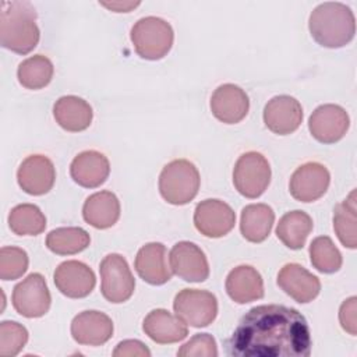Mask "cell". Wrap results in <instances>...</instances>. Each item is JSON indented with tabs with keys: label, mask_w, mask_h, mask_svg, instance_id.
<instances>
[{
	"label": "cell",
	"mask_w": 357,
	"mask_h": 357,
	"mask_svg": "<svg viewBox=\"0 0 357 357\" xmlns=\"http://www.w3.org/2000/svg\"><path fill=\"white\" fill-rule=\"evenodd\" d=\"M226 349L227 354L237 357H308L310 328L296 308L257 305L243 315Z\"/></svg>",
	"instance_id": "obj_1"
},
{
	"label": "cell",
	"mask_w": 357,
	"mask_h": 357,
	"mask_svg": "<svg viewBox=\"0 0 357 357\" xmlns=\"http://www.w3.org/2000/svg\"><path fill=\"white\" fill-rule=\"evenodd\" d=\"M1 46L18 53L32 52L39 42L36 11L29 1H1L0 4Z\"/></svg>",
	"instance_id": "obj_2"
},
{
	"label": "cell",
	"mask_w": 357,
	"mask_h": 357,
	"mask_svg": "<svg viewBox=\"0 0 357 357\" xmlns=\"http://www.w3.org/2000/svg\"><path fill=\"white\" fill-rule=\"evenodd\" d=\"M308 28L318 45L337 49L346 46L354 38L356 20L353 11L346 4L326 1L312 10Z\"/></svg>",
	"instance_id": "obj_3"
},
{
	"label": "cell",
	"mask_w": 357,
	"mask_h": 357,
	"mask_svg": "<svg viewBox=\"0 0 357 357\" xmlns=\"http://www.w3.org/2000/svg\"><path fill=\"white\" fill-rule=\"evenodd\" d=\"M199 173L195 165L187 159L169 162L159 176V191L172 205H184L195 198L199 190Z\"/></svg>",
	"instance_id": "obj_4"
},
{
	"label": "cell",
	"mask_w": 357,
	"mask_h": 357,
	"mask_svg": "<svg viewBox=\"0 0 357 357\" xmlns=\"http://www.w3.org/2000/svg\"><path fill=\"white\" fill-rule=\"evenodd\" d=\"M174 39L172 25L159 17L138 20L131 28V42L139 57L159 60L172 49Z\"/></svg>",
	"instance_id": "obj_5"
},
{
	"label": "cell",
	"mask_w": 357,
	"mask_h": 357,
	"mask_svg": "<svg viewBox=\"0 0 357 357\" xmlns=\"http://www.w3.org/2000/svg\"><path fill=\"white\" fill-rule=\"evenodd\" d=\"M271 181V166L266 158L255 151L243 153L233 169V184L245 198H258Z\"/></svg>",
	"instance_id": "obj_6"
},
{
	"label": "cell",
	"mask_w": 357,
	"mask_h": 357,
	"mask_svg": "<svg viewBox=\"0 0 357 357\" xmlns=\"http://www.w3.org/2000/svg\"><path fill=\"white\" fill-rule=\"evenodd\" d=\"M176 315L194 328H204L213 322L218 315V300L206 290L183 289L173 301Z\"/></svg>",
	"instance_id": "obj_7"
},
{
	"label": "cell",
	"mask_w": 357,
	"mask_h": 357,
	"mask_svg": "<svg viewBox=\"0 0 357 357\" xmlns=\"http://www.w3.org/2000/svg\"><path fill=\"white\" fill-rule=\"evenodd\" d=\"M103 297L114 304L127 301L135 289V280L124 257L120 254L106 255L99 266Z\"/></svg>",
	"instance_id": "obj_8"
},
{
	"label": "cell",
	"mask_w": 357,
	"mask_h": 357,
	"mask_svg": "<svg viewBox=\"0 0 357 357\" xmlns=\"http://www.w3.org/2000/svg\"><path fill=\"white\" fill-rule=\"evenodd\" d=\"M50 291L40 273H31L13 290V305L25 318L43 317L50 308Z\"/></svg>",
	"instance_id": "obj_9"
},
{
	"label": "cell",
	"mask_w": 357,
	"mask_h": 357,
	"mask_svg": "<svg viewBox=\"0 0 357 357\" xmlns=\"http://www.w3.org/2000/svg\"><path fill=\"white\" fill-rule=\"evenodd\" d=\"M350 126L347 112L339 105L318 106L308 120L311 135L322 144H335L342 139Z\"/></svg>",
	"instance_id": "obj_10"
},
{
	"label": "cell",
	"mask_w": 357,
	"mask_h": 357,
	"mask_svg": "<svg viewBox=\"0 0 357 357\" xmlns=\"http://www.w3.org/2000/svg\"><path fill=\"white\" fill-rule=\"evenodd\" d=\"M331 174L328 169L318 162H307L296 169L290 177L289 188L294 199L312 202L319 199L328 190Z\"/></svg>",
	"instance_id": "obj_11"
},
{
	"label": "cell",
	"mask_w": 357,
	"mask_h": 357,
	"mask_svg": "<svg viewBox=\"0 0 357 357\" xmlns=\"http://www.w3.org/2000/svg\"><path fill=\"white\" fill-rule=\"evenodd\" d=\"M234 211L220 199H204L195 208L194 225L206 237H223L234 227Z\"/></svg>",
	"instance_id": "obj_12"
},
{
	"label": "cell",
	"mask_w": 357,
	"mask_h": 357,
	"mask_svg": "<svg viewBox=\"0 0 357 357\" xmlns=\"http://www.w3.org/2000/svg\"><path fill=\"white\" fill-rule=\"evenodd\" d=\"M172 272L185 282H204L209 276V265L204 251L191 241H178L169 254Z\"/></svg>",
	"instance_id": "obj_13"
},
{
	"label": "cell",
	"mask_w": 357,
	"mask_h": 357,
	"mask_svg": "<svg viewBox=\"0 0 357 357\" xmlns=\"http://www.w3.org/2000/svg\"><path fill=\"white\" fill-rule=\"evenodd\" d=\"M301 121L303 107L293 96L279 95L265 105L264 123L275 134H291L300 127Z\"/></svg>",
	"instance_id": "obj_14"
},
{
	"label": "cell",
	"mask_w": 357,
	"mask_h": 357,
	"mask_svg": "<svg viewBox=\"0 0 357 357\" xmlns=\"http://www.w3.org/2000/svg\"><path fill=\"white\" fill-rule=\"evenodd\" d=\"M17 180L26 194L43 195L49 192L54 184V165L45 155H31L20 165Z\"/></svg>",
	"instance_id": "obj_15"
},
{
	"label": "cell",
	"mask_w": 357,
	"mask_h": 357,
	"mask_svg": "<svg viewBox=\"0 0 357 357\" xmlns=\"http://www.w3.org/2000/svg\"><path fill=\"white\" fill-rule=\"evenodd\" d=\"M54 284L70 298L86 297L95 287L96 278L93 271L81 261H64L54 271Z\"/></svg>",
	"instance_id": "obj_16"
},
{
	"label": "cell",
	"mask_w": 357,
	"mask_h": 357,
	"mask_svg": "<svg viewBox=\"0 0 357 357\" xmlns=\"http://www.w3.org/2000/svg\"><path fill=\"white\" fill-rule=\"evenodd\" d=\"M248 95L234 84H223L215 89L211 98L212 114L222 123H240L248 113Z\"/></svg>",
	"instance_id": "obj_17"
},
{
	"label": "cell",
	"mask_w": 357,
	"mask_h": 357,
	"mask_svg": "<svg viewBox=\"0 0 357 357\" xmlns=\"http://www.w3.org/2000/svg\"><path fill=\"white\" fill-rule=\"evenodd\" d=\"M278 284L301 304L312 301L321 290L319 279L298 264H286L278 273Z\"/></svg>",
	"instance_id": "obj_18"
},
{
	"label": "cell",
	"mask_w": 357,
	"mask_h": 357,
	"mask_svg": "<svg viewBox=\"0 0 357 357\" xmlns=\"http://www.w3.org/2000/svg\"><path fill=\"white\" fill-rule=\"evenodd\" d=\"M71 335L79 344L100 346L113 336V322L100 311H82L71 322Z\"/></svg>",
	"instance_id": "obj_19"
},
{
	"label": "cell",
	"mask_w": 357,
	"mask_h": 357,
	"mask_svg": "<svg viewBox=\"0 0 357 357\" xmlns=\"http://www.w3.org/2000/svg\"><path fill=\"white\" fill-rule=\"evenodd\" d=\"M137 273L149 284H163L172 279V268L167 264L166 247L162 243H148L139 248L135 257Z\"/></svg>",
	"instance_id": "obj_20"
},
{
	"label": "cell",
	"mask_w": 357,
	"mask_h": 357,
	"mask_svg": "<svg viewBox=\"0 0 357 357\" xmlns=\"http://www.w3.org/2000/svg\"><path fill=\"white\" fill-rule=\"evenodd\" d=\"M110 173L107 158L98 151L78 153L70 166L73 180L85 188H96L106 181Z\"/></svg>",
	"instance_id": "obj_21"
},
{
	"label": "cell",
	"mask_w": 357,
	"mask_h": 357,
	"mask_svg": "<svg viewBox=\"0 0 357 357\" xmlns=\"http://www.w3.org/2000/svg\"><path fill=\"white\" fill-rule=\"evenodd\" d=\"M142 329L153 342L169 344L183 340L188 335L187 324L167 310H152L142 322Z\"/></svg>",
	"instance_id": "obj_22"
},
{
	"label": "cell",
	"mask_w": 357,
	"mask_h": 357,
	"mask_svg": "<svg viewBox=\"0 0 357 357\" xmlns=\"http://www.w3.org/2000/svg\"><path fill=\"white\" fill-rule=\"evenodd\" d=\"M226 291L233 301L247 304L264 297V280L255 268L240 265L229 272Z\"/></svg>",
	"instance_id": "obj_23"
},
{
	"label": "cell",
	"mask_w": 357,
	"mask_h": 357,
	"mask_svg": "<svg viewBox=\"0 0 357 357\" xmlns=\"http://www.w3.org/2000/svg\"><path fill=\"white\" fill-rule=\"evenodd\" d=\"M53 116L61 128L66 131L78 132L91 126L93 112L91 105L82 98L67 95L56 100L53 106Z\"/></svg>",
	"instance_id": "obj_24"
},
{
	"label": "cell",
	"mask_w": 357,
	"mask_h": 357,
	"mask_svg": "<svg viewBox=\"0 0 357 357\" xmlns=\"http://www.w3.org/2000/svg\"><path fill=\"white\" fill-rule=\"evenodd\" d=\"M85 222L96 229H109L120 218L119 198L110 191H99L89 195L82 206Z\"/></svg>",
	"instance_id": "obj_25"
},
{
	"label": "cell",
	"mask_w": 357,
	"mask_h": 357,
	"mask_svg": "<svg viewBox=\"0 0 357 357\" xmlns=\"http://www.w3.org/2000/svg\"><path fill=\"white\" fill-rule=\"evenodd\" d=\"M275 222V212L266 204H251L243 208L240 230L250 243H262L269 236Z\"/></svg>",
	"instance_id": "obj_26"
},
{
	"label": "cell",
	"mask_w": 357,
	"mask_h": 357,
	"mask_svg": "<svg viewBox=\"0 0 357 357\" xmlns=\"http://www.w3.org/2000/svg\"><path fill=\"white\" fill-rule=\"evenodd\" d=\"M312 230V219L303 211H291L284 213L278 226V238L290 250H300L304 247L308 234Z\"/></svg>",
	"instance_id": "obj_27"
},
{
	"label": "cell",
	"mask_w": 357,
	"mask_h": 357,
	"mask_svg": "<svg viewBox=\"0 0 357 357\" xmlns=\"http://www.w3.org/2000/svg\"><path fill=\"white\" fill-rule=\"evenodd\" d=\"M357 219H356V190L336 205L333 211V229L339 241L354 250L357 247Z\"/></svg>",
	"instance_id": "obj_28"
},
{
	"label": "cell",
	"mask_w": 357,
	"mask_h": 357,
	"mask_svg": "<svg viewBox=\"0 0 357 357\" xmlns=\"http://www.w3.org/2000/svg\"><path fill=\"white\" fill-rule=\"evenodd\" d=\"M53 63L43 54H35L20 63L17 77L20 84L26 89L45 88L53 78Z\"/></svg>",
	"instance_id": "obj_29"
},
{
	"label": "cell",
	"mask_w": 357,
	"mask_h": 357,
	"mask_svg": "<svg viewBox=\"0 0 357 357\" xmlns=\"http://www.w3.org/2000/svg\"><path fill=\"white\" fill-rule=\"evenodd\" d=\"M91 243L86 230L81 227H59L46 237L47 248L57 255H73L84 251Z\"/></svg>",
	"instance_id": "obj_30"
},
{
	"label": "cell",
	"mask_w": 357,
	"mask_h": 357,
	"mask_svg": "<svg viewBox=\"0 0 357 357\" xmlns=\"http://www.w3.org/2000/svg\"><path fill=\"white\" fill-rule=\"evenodd\" d=\"M8 226L18 236H38L46 227V218L36 205L21 204L11 209Z\"/></svg>",
	"instance_id": "obj_31"
},
{
	"label": "cell",
	"mask_w": 357,
	"mask_h": 357,
	"mask_svg": "<svg viewBox=\"0 0 357 357\" xmlns=\"http://www.w3.org/2000/svg\"><path fill=\"white\" fill-rule=\"evenodd\" d=\"M312 266L322 273H335L342 266V254L328 236H319L310 244Z\"/></svg>",
	"instance_id": "obj_32"
},
{
	"label": "cell",
	"mask_w": 357,
	"mask_h": 357,
	"mask_svg": "<svg viewBox=\"0 0 357 357\" xmlns=\"http://www.w3.org/2000/svg\"><path fill=\"white\" fill-rule=\"evenodd\" d=\"M28 342V331L18 322L3 321L0 324V356H17Z\"/></svg>",
	"instance_id": "obj_33"
},
{
	"label": "cell",
	"mask_w": 357,
	"mask_h": 357,
	"mask_svg": "<svg viewBox=\"0 0 357 357\" xmlns=\"http://www.w3.org/2000/svg\"><path fill=\"white\" fill-rule=\"evenodd\" d=\"M28 255L18 247H3L0 250V279L14 280L28 269Z\"/></svg>",
	"instance_id": "obj_34"
},
{
	"label": "cell",
	"mask_w": 357,
	"mask_h": 357,
	"mask_svg": "<svg viewBox=\"0 0 357 357\" xmlns=\"http://www.w3.org/2000/svg\"><path fill=\"white\" fill-rule=\"evenodd\" d=\"M180 357H216L218 346L215 339L208 333H197L177 351Z\"/></svg>",
	"instance_id": "obj_35"
},
{
	"label": "cell",
	"mask_w": 357,
	"mask_h": 357,
	"mask_svg": "<svg viewBox=\"0 0 357 357\" xmlns=\"http://www.w3.org/2000/svg\"><path fill=\"white\" fill-rule=\"evenodd\" d=\"M339 321L342 328L351 336L357 333V297L351 296L344 300L339 310Z\"/></svg>",
	"instance_id": "obj_36"
},
{
	"label": "cell",
	"mask_w": 357,
	"mask_h": 357,
	"mask_svg": "<svg viewBox=\"0 0 357 357\" xmlns=\"http://www.w3.org/2000/svg\"><path fill=\"white\" fill-rule=\"evenodd\" d=\"M114 357H132V356H139V357H149L151 351L149 349L139 340H124L117 344V347L113 351Z\"/></svg>",
	"instance_id": "obj_37"
},
{
	"label": "cell",
	"mask_w": 357,
	"mask_h": 357,
	"mask_svg": "<svg viewBox=\"0 0 357 357\" xmlns=\"http://www.w3.org/2000/svg\"><path fill=\"white\" fill-rule=\"evenodd\" d=\"M100 4L114 13H128L139 6V1H100Z\"/></svg>",
	"instance_id": "obj_38"
}]
</instances>
